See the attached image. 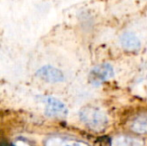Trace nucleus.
Instances as JSON below:
<instances>
[{"label":"nucleus","mask_w":147,"mask_h":146,"mask_svg":"<svg viewBox=\"0 0 147 146\" xmlns=\"http://www.w3.org/2000/svg\"><path fill=\"white\" fill-rule=\"evenodd\" d=\"M81 121L90 129L95 131H103L108 124L107 115L100 108L86 106L79 112Z\"/></svg>","instance_id":"1"},{"label":"nucleus","mask_w":147,"mask_h":146,"mask_svg":"<svg viewBox=\"0 0 147 146\" xmlns=\"http://www.w3.org/2000/svg\"><path fill=\"white\" fill-rule=\"evenodd\" d=\"M44 102L46 104L45 114L49 117H65L67 116V107L62 101L52 96L44 97Z\"/></svg>","instance_id":"2"},{"label":"nucleus","mask_w":147,"mask_h":146,"mask_svg":"<svg viewBox=\"0 0 147 146\" xmlns=\"http://www.w3.org/2000/svg\"><path fill=\"white\" fill-rule=\"evenodd\" d=\"M114 76V71L111 65L109 64H102L95 67L89 75V80L94 85L102 83L105 80H108Z\"/></svg>","instance_id":"3"},{"label":"nucleus","mask_w":147,"mask_h":146,"mask_svg":"<svg viewBox=\"0 0 147 146\" xmlns=\"http://www.w3.org/2000/svg\"><path fill=\"white\" fill-rule=\"evenodd\" d=\"M36 75L49 83H58L64 80V75L62 71L50 65H45L39 68L36 71Z\"/></svg>","instance_id":"4"},{"label":"nucleus","mask_w":147,"mask_h":146,"mask_svg":"<svg viewBox=\"0 0 147 146\" xmlns=\"http://www.w3.org/2000/svg\"><path fill=\"white\" fill-rule=\"evenodd\" d=\"M45 146H88L82 141L74 140L66 137H50L46 140Z\"/></svg>","instance_id":"5"},{"label":"nucleus","mask_w":147,"mask_h":146,"mask_svg":"<svg viewBox=\"0 0 147 146\" xmlns=\"http://www.w3.org/2000/svg\"><path fill=\"white\" fill-rule=\"evenodd\" d=\"M130 129L138 134H147V114L138 115L130 123Z\"/></svg>","instance_id":"6"},{"label":"nucleus","mask_w":147,"mask_h":146,"mask_svg":"<svg viewBox=\"0 0 147 146\" xmlns=\"http://www.w3.org/2000/svg\"><path fill=\"white\" fill-rule=\"evenodd\" d=\"M120 42L126 50H136L140 47L139 39L136 37L135 34L130 32H125L120 38Z\"/></svg>","instance_id":"7"},{"label":"nucleus","mask_w":147,"mask_h":146,"mask_svg":"<svg viewBox=\"0 0 147 146\" xmlns=\"http://www.w3.org/2000/svg\"><path fill=\"white\" fill-rule=\"evenodd\" d=\"M111 146H143V141L136 137L121 135L111 140Z\"/></svg>","instance_id":"8"}]
</instances>
